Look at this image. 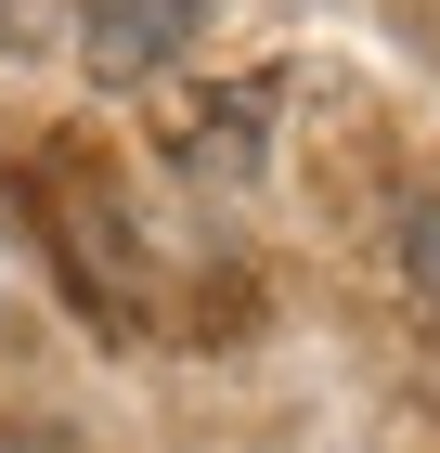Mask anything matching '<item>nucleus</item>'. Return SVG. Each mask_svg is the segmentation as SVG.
I'll use <instances>...</instances> for the list:
<instances>
[{"label": "nucleus", "instance_id": "obj_3", "mask_svg": "<svg viewBox=\"0 0 440 453\" xmlns=\"http://www.w3.org/2000/svg\"><path fill=\"white\" fill-rule=\"evenodd\" d=\"M0 453H78V441H52V427H13V441H0Z\"/></svg>", "mask_w": 440, "mask_h": 453}, {"label": "nucleus", "instance_id": "obj_4", "mask_svg": "<svg viewBox=\"0 0 440 453\" xmlns=\"http://www.w3.org/2000/svg\"><path fill=\"white\" fill-rule=\"evenodd\" d=\"M13 13H27V0H0V39H13Z\"/></svg>", "mask_w": 440, "mask_h": 453}, {"label": "nucleus", "instance_id": "obj_1", "mask_svg": "<svg viewBox=\"0 0 440 453\" xmlns=\"http://www.w3.org/2000/svg\"><path fill=\"white\" fill-rule=\"evenodd\" d=\"M195 27H207V0H91V13H78V65H91L104 91H130V78L181 65Z\"/></svg>", "mask_w": 440, "mask_h": 453}, {"label": "nucleus", "instance_id": "obj_2", "mask_svg": "<svg viewBox=\"0 0 440 453\" xmlns=\"http://www.w3.org/2000/svg\"><path fill=\"white\" fill-rule=\"evenodd\" d=\"M402 273L440 298V208H414V234H402Z\"/></svg>", "mask_w": 440, "mask_h": 453}]
</instances>
